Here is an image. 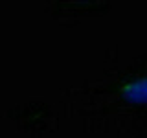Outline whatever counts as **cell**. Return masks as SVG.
Listing matches in <instances>:
<instances>
[{"label":"cell","instance_id":"6da1fadb","mask_svg":"<svg viewBox=\"0 0 147 138\" xmlns=\"http://www.w3.org/2000/svg\"><path fill=\"white\" fill-rule=\"evenodd\" d=\"M118 96L131 105H147V74L125 79L118 85Z\"/></svg>","mask_w":147,"mask_h":138}]
</instances>
